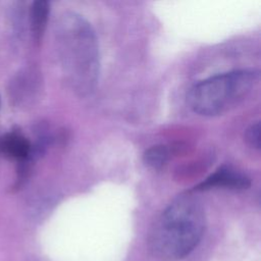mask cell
Returning a JSON list of instances; mask_svg holds the SVG:
<instances>
[{
	"mask_svg": "<svg viewBox=\"0 0 261 261\" xmlns=\"http://www.w3.org/2000/svg\"><path fill=\"white\" fill-rule=\"evenodd\" d=\"M169 159V150L164 145H155L148 148L144 155V163L154 169H159L163 167Z\"/></svg>",
	"mask_w": 261,
	"mask_h": 261,
	"instance_id": "obj_7",
	"label": "cell"
},
{
	"mask_svg": "<svg viewBox=\"0 0 261 261\" xmlns=\"http://www.w3.org/2000/svg\"><path fill=\"white\" fill-rule=\"evenodd\" d=\"M245 140L250 147L257 149V150L260 149V123H259V121L252 123L246 129Z\"/></svg>",
	"mask_w": 261,
	"mask_h": 261,
	"instance_id": "obj_8",
	"label": "cell"
},
{
	"mask_svg": "<svg viewBox=\"0 0 261 261\" xmlns=\"http://www.w3.org/2000/svg\"><path fill=\"white\" fill-rule=\"evenodd\" d=\"M259 81L256 69H238L195 84L187 95L189 107L202 116L220 115L241 103Z\"/></svg>",
	"mask_w": 261,
	"mask_h": 261,
	"instance_id": "obj_3",
	"label": "cell"
},
{
	"mask_svg": "<svg viewBox=\"0 0 261 261\" xmlns=\"http://www.w3.org/2000/svg\"><path fill=\"white\" fill-rule=\"evenodd\" d=\"M206 225L201 201L192 195L174 199L155 221L149 238L150 249L163 260L189 255L201 241Z\"/></svg>",
	"mask_w": 261,
	"mask_h": 261,
	"instance_id": "obj_2",
	"label": "cell"
},
{
	"mask_svg": "<svg viewBox=\"0 0 261 261\" xmlns=\"http://www.w3.org/2000/svg\"><path fill=\"white\" fill-rule=\"evenodd\" d=\"M60 66L70 90L77 96L92 94L99 80L100 54L91 23L75 12H64L55 32Z\"/></svg>",
	"mask_w": 261,
	"mask_h": 261,
	"instance_id": "obj_1",
	"label": "cell"
},
{
	"mask_svg": "<svg viewBox=\"0 0 261 261\" xmlns=\"http://www.w3.org/2000/svg\"><path fill=\"white\" fill-rule=\"evenodd\" d=\"M50 14V4L46 0L34 1L30 9L31 33L35 43H40L45 34Z\"/></svg>",
	"mask_w": 261,
	"mask_h": 261,
	"instance_id": "obj_6",
	"label": "cell"
},
{
	"mask_svg": "<svg viewBox=\"0 0 261 261\" xmlns=\"http://www.w3.org/2000/svg\"><path fill=\"white\" fill-rule=\"evenodd\" d=\"M0 152L8 159L17 163L16 173L28 177L31 165L35 160L33 144L19 130H10L0 137Z\"/></svg>",
	"mask_w": 261,
	"mask_h": 261,
	"instance_id": "obj_4",
	"label": "cell"
},
{
	"mask_svg": "<svg viewBox=\"0 0 261 261\" xmlns=\"http://www.w3.org/2000/svg\"><path fill=\"white\" fill-rule=\"evenodd\" d=\"M250 185V178L244 172L230 166H221L199 184L195 190L206 191L214 188L242 190L249 188Z\"/></svg>",
	"mask_w": 261,
	"mask_h": 261,
	"instance_id": "obj_5",
	"label": "cell"
}]
</instances>
